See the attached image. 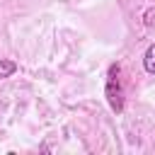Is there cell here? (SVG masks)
Returning <instances> with one entry per match:
<instances>
[{
  "label": "cell",
  "instance_id": "obj_1",
  "mask_svg": "<svg viewBox=\"0 0 155 155\" xmlns=\"http://www.w3.org/2000/svg\"><path fill=\"white\" fill-rule=\"evenodd\" d=\"M107 99H109V107L119 114L124 111V90H121V80H119V65H109V73H107Z\"/></svg>",
  "mask_w": 155,
  "mask_h": 155
},
{
  "label": "cell",
  "instance_id": "obj_2",
  "mask_svg": "<svg viewBox=\"0 0 155 155\" xmlns=\"http://www.w3.org/2000/svg\"><path fill=\"white\" fill-rule=\"evenodd\" d=\"M143 68H145V73H155V44L148 46V51L143 56Z\"/></svg>",
  "mask_w": 155,
  "mask_h": 155
},
{
  "label": "cell",
  "instance_id": "obj_3",
  "mask_svg": "<svg viewBox=\"0 0 155 155\" xmlns=\"http://www.w3.org/2000/svg\"><path fill=\"white\" fill-rule=\"evenodd\" d=\"M17 70V63L15 61H7V58H0V80H5V78H10L12 73Z\"/></svg>",
  "mask_w": 155,
  "mask_h": 155
},
{
  "label": "cell",
  "instance_id": "obj_4",
  "mask_svg": "<svg viewBox=\"0 0 155 155\" xmlns=\"http://www.w3.org/2000/svg\"><path fill=\"white\" fill-rule=\"evenodd\" d=\"M153 22H155V10H148V12H145V24L150 27Z\"/></svg>",
  "mask_w": 155,
  "mask_h": 155
}]
</instances>
